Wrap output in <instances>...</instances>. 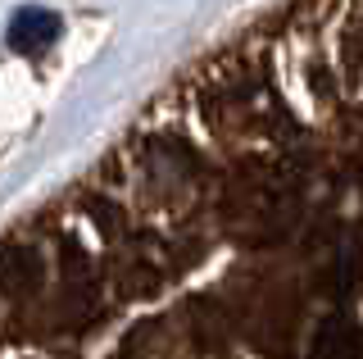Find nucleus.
Instances as JSON below:
<instances>
[{
  "mask_svg": "<svg viewBox=\"0 0 363 359\" xmlns=\"http://www.w3.org/2000/svg\"><path fill=\"white\" fill-rule=\"evenodd\" d=\"M0 359H363V0H277L0 232Z\"/></svg>",
  "mask_w": 363,
  "mask_h": 359,
  "instance_id": "nucleus-1",
  "label": "nucleus"
}]
</instances>
